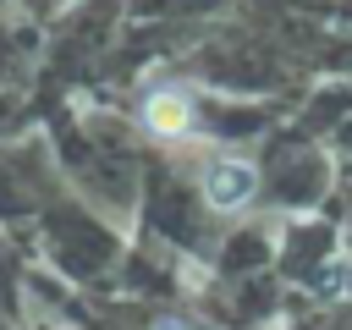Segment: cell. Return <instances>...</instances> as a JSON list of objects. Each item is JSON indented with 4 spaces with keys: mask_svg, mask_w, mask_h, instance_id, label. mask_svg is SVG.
Returning a JSON list of instances; mask_svg holds the SVG:
<instances>
[{
    "mask_svg": "<svg viewBox=\"0 0 352 330\" xmlns=\"http://www.w3.org/2000/svg\"><path fill=\"white\" fill-rule=\"evenodd\" d=\"M154 330H192V324H182V319H160Z\"/></svg>",
    "mask_w": 352,
    "mask_h": 330,
    "instance_id": "4",
    "label": "cell"
},
{
    "mask_svg": "<svg viewBox=\"0 0 352 330\" xmlns=\"http://www.w3.org/2000/svg\"><path fill=\"white\" fill-rule=\"evenodd\" d=\"M319 292H330V297H346V292H352V253L330 258V270L319 275Z\"/></svg>",
    "mask_w": 352,
    "mask_h": 330,
    "instance_id": "3",
    "label": "cell"
},
{
    "mask_svg": "<svg viewBox=\"0 0 352 330\" xmlns=\"http://www.w3.org/2000/svg\"><path fill=\"white\" fill-rule=\"evenodd\" d=\"M253 192H258V170H253L248 160H236V154L209 160V170H204V198H209L214 209H242V204H253Z\"/></svg>",
    "mask_w": 352,
    "mask_h": 330,
    "instance_id": "1",
    "label": "cell"
},
{
    "mask_svg": "<svg viewBox=\"0 0 352 330\" xmlns=\"http://www.w3.org/2000/svg\"><path fill=\"white\" fill-rule=\"evenodd\" d=\"M143 126L154 138H187L192 132V99H187V88H154L143 99Z\"/></svg>",
    "mask_w": 352,
    "mask_h": 330,
    "instance_id": "2",
    "label": "cell"
}]
</instances>
